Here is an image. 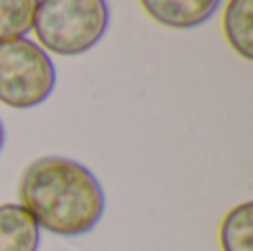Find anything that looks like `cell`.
<instances>
[{
    "label": "cell",
    "instance_id": "5",
    "mask_svg": "<svg viewBox=\"0 0 253 251\" xmlns=\"http://www.w3.org/2000/svg\"><path fill=\"white\" fill-rule=\"evenodd\" d=\"M40 227L22 205H0V251H38Z\"/></svg>",
    "mask_w": 253,
    "mask_h": 251
},
{
    "label": "cell",
    "instance_id": "3",
    "mask_svg": "<svg viewBox=\"0 0 253 251\" xmlns=\"http://www.w3.org/2000/svg\"><path fill=\"white\" fill-rule=\"evenodd\" d=\"M56 67L40 44L27 38L0 40V102L31 109L51 96Z\"/></svg>",
    "mask_w": 253,
    "mask_h": 251
},
{
    "label": "cell",
    "instance_id": "1",
    "mask_svg": "<svg viewBox=\"0 0 253 251\" xmlns=\"http://www.w3.org/2000/svg\"><path fill=\"white\" fill-rule=\"evenodd\" d=\"M20 203L49 234L76 238L96 229L105 213V191L91 169L62 156H44L25 169Z\"/></svg>",
    "mask_w": 253,
    "mask_h": 251
},
{
    "label": "cell",
    "instance_id": "4",
    "mask_svg": "<svg viewBox=\"0 0 253 251\" xmlns=\"http://www.w3.org/2000/svg\"><path fill=\"white\" fill-rule=\"evenodd\" d=\"M156 22L171 29H193L209 20L220 0H140Z\"/></svg>",
    "mask_w": 253,
    "mask_h": 251
},
{
    "label": "cell",
    "instance_id": "7",
    "mask_svg": "<svg viewBox=\"0 0 253 251\" xmlns=\"http://www.w3.org/2000/svg\"><path fill=\"white\" fill-rule=\"evenodd\" d=\"M251 9L253 0H229L222 20L229 44L245 60H251Z\"/></svg>",
    "mask_w": 253,
    "mask_h": 251
},
{
    "label": "cell",
    "instance_id": "8",
    "mask_svg": "<svg viewBox=\"0 0 253 251\" xmlns=\"http://www.w3.org/2000/svg\"><path fill=\"white\" fill-rule=\"evenodd\" d=\"M38 0H0V40L22 38L34 25Z\"/></svg>",
    "mask_w": 253,
    "mask_h": 251
},
{
    "label": "cell",
    "instance_id": "6",
    "mask_svg": "<svg viewBox=\"0 0 253 251\" xmlns=\"http://www.w3.org/2000/svg\"><path fill=\"white\" fill-rule=\"evenodd\" d=\"M222 251H253V205L242 203L233 207L220 225Z\"/></svg>",
    "mask_w": 253,
    "mask_h": 251
},
{
    "label": "cell",
    "instance_id": "9",
    "mask_svg": "<svg viewBox=\"0 0 253 251\" xmlns=\"http://www.w3.org/2000/svg\"><path fill=\"white\" fill-rule=\"evenodd\" d=\"M4 147V127H2V120H0V151Z\"/></svg>",
    "mask_w": 253,
    "mask_h": 251
},
{
    "label": "cell",
    "instance_id": "2",
    "mask_svg": "<svg viewBox=\"0 0 253 251\" xmlns=\"http://www.w3.org/2000/svg\"><path fill=\"white\" fill-rule=\"evenodd\" d=\"M109 18L107 0H38L31 29L42 49L78 56L100 42Z\"/></svg>",
    "mask_w": 253,
    "mask_h": 251
}]
</instances>
